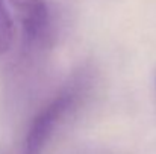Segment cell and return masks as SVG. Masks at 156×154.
Listing matches in <instances>:
<instances>
[{
	"instance_id": "cell-1",
	"label": "cell",
	"mask_w": 156,
	"mask_h": 154,
	"mask_svg": "<svg viewBox=\"0 0 156 154\" xmlns=\"http://www.w3.org/2000/svg\"><path fill=\"white\" fill-rule=\"evenodd\" d=\"M88 83L90 80L85 76L73 79L44 107L38 110L27 128L23 154H43L56 128L87 97Z\"/></svg>"
},
{
	"instance_id": "cell-2",
	"label": "cell",
	"mask_w": 156,
	"mask_h": 154,
	"mask_svg": "<svg viewBox=\"0 0 156 154\" xmlns=\"http://www.w3.org/2000/svg\"><path fill=\"white\" fill-rule=\"evenodd\" d=\"M15 9L24 35L30 43L44 41L50 30V15L46 0H9Z\"/></svg>"
},
{
	"instance_id": "cell-3",
	"label": "cell",
	"mask_w": 156,
	"mask_h": 154,
	"mask_svg": "<svg viewBox=\"0 0 156 154\" xmlns=\"http://www.w3.org/2000/svg\"><path fill=\"white\" fill-rule=\"evenodd\" d=\"M14 43V23L5 6V2L0 0V54L6 53Z\"/></svg>"
}]
</instances>
